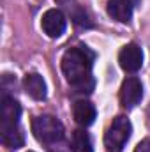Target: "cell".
Masks as SVG:
<instances>
[{"mask_svg": "<svg viewBox=\"0 0 150 152\" xmlns=\"http://www.w3.org/2000/svg\"><path fill=\"white\" fill-rule=\"evenodd\" d=\"M147 117H149V126H150V108H149V115Z\"/></svg>", "mask_w": 150, "mask_h": 152, "instance_id": "cell-15", "label": "cell"}, {"mask_svg": "<svg viewBox=\"0 0 150 152\" xmlns=\"http://www.w3.org/2000/svg\"><path fill=\"white\" fill-rule=\"evenodd\" d=\"M71 149H73V152H94L88 133H85L83 129H76L71 138Z\"/></svg>", "mask_w": 150, "mask_h": 152, "instance_id": "cell-12", "label": "cell"}, {"mask_svg": "<svg viewBox=\"0 0 150 152\" xmlns=\"http://www.w3.org/2000/svg\"><path fill=\"white\" fill-rule=\"evenodd\" d=\"M62 5H66V9L71 12V16H73V20H74L76 23H79V25H87V27H90V23H88V16H87V12L79 7V4L76 2V0H58Z\"/></svg>", "mask_w": 150, "mask_h": 152, "instance_id": "cell-13", "label": "cell"}, {"mask_svg": "<svg viewBox=\"0 0 150 152\" xmlns=\"http://www.w3.org/2000/svg\"><path fill=\"white\" fill-rule=\"evenodd\" d=\"M73 115H74V120L78 126L81 127H88L94 124L95 120V108L90 101H76L74 106H73Z\"/></svg>", "mask_w": 150, "mask_h": 152, "instance_id": "cell-10", "label": "cell"}, {"mask_svg": "<svg viewBox=\"0 0 150 152\" xmlns=\"http://www.w3.org/2000/svg\"><path fill=\"white\" fill-rule=\"evenodd\" d=\"M118 64L125 73H136L143 66V51L138 44L129 42L118 53Z\"/></svg>", "mask_w": 150, "mask_h": 152, "instance_id": "cell-5", "label": "cell"}, {"mask_svg": "<svg viewBox=\"0 0 150 152\" xmlns=\"http://www.w3.org/2000/svg\"><path fill=\"white\" fill-rule=\"evenodd\" d=\"M92 66H94V53L87 46L69 48L62 57V73L76 92H87V94L92 92L94 88Z\"/></svg>", "mask_w": 150, "mask_h": 152, "instance_id": "cell-1", "label": "cell"}, {"mask_svg": "<svg viewBox=\"0 0 150 152\" xmlns=\"http://www.w3.org/2000/svg\"><path fill=\"white\" fill-rule=\"evenodd\" d=\"M143 97V87L141 81L134 76H129L124 80L122 87H120V103L125 108H134Z\"/></svg>", "mask_w": 150, "mask_h": 152, "instance_id": "cell-6", "label": "cell"}, {"mask_svg": "<svg viewBox=\"0 0 150 152\" xmlns=\"http://www.w3.org/2000/svg\"><path fill=\"white\" fill-rule=\"evenodd\" d=\"M106 11L113 20L120 23H129L133 18V2L131 0H108Z\"/></svg>", "mask_w": 150, "mask_h": 152, "instance_id": "cell-8", "label": "cell"}, {"mask_svg": "<svg viewBox=\"0 0 150 152\" xmlns=\"http://www.w3.org/2000/svg\"><path fill=\"white\" fill-rule=\"evenodd\" d=\"M32 133L41 143L51 145L64 138V126L53 115H39L32 120Z\"/></svg>", "mask_w": 150, "mask_h": 152, "instance_id": "cell-2", "label": "cell"}, {"mask_svg": "<svg viewBox=\"0 0 150 152\" xmlns=\"http://www.w3.org/2000/svg\"><path fill=\"white\" fill-rule=\"evenodd\" d=\"M134 152H150V138L143 140V142H140V143L136 145Z\"/></svg>", "mask_w": 150, "mask_h": 152, "instance_id": "cell-14", "label": "cell"}, {"mask_svg": "<svg viewBox=\"0 0 150 152\" xmlns=\"http://www.w3.org/2000/svg\"><path fill=\"white\" fill-rule=\"evenodd\" d=\"M41 27H42V30H44V34H46L48 37L57 39L66 32L67 20H66L64 12H62L60 9H48V11L42 14Z\"/></svg>", "mask_w": 150, "mask_h": 152, "instance_id": "cell-4", "label": "cell"}, {"mask_svg": "<svg viewBox=\"0 0 150 152\" xmlns=\"http://www.w3.org/2000/svg\"><path fill=\"white\" fill-rule=\"evenodd\" d=\"M0 136H2V143L9 149H20L23 147V133L20 129V124L14 126H0Z\"/></svg>", "mask_w": 150, "mask_h": 152, "instance_id": "cell-11", "label": "cell"}, {"mask_svg": "<svg viewBox=\"0 0 150 152\" xmlns=\"http://www.w3.org/2000/svg\"><path fill=\"white\" fill-rule=\"evenodd\" d=\"M20 115H21L20 103L14 97L4 94L2 96V106H0V118H2L0 126H14V124H18Z\"/></svg>", "mask_w": 150, "mask_h": 152, "instance_id": "cell-7", "label": "cell"}, {"mask_svg": "<svg viewBox=\"0 0 150 152\" xmlns=\"http://www.w3.org/2000/svg\"><path fill=\"white\" fill-rule=\"evenodd\" d=\"M23 85H25V92L36 99V101H44L46 99V94H48V88H46V81L44 78L37 73H30V75L25 76L23 80Z\"/></svg>", "mask_w": 150, "mask_h": 152, "instance_id": "cell-9", "label": "cell"}, {"mask_svg": "<svg viewBox=\"0 0 150 152\" xmlns=\"http://www.w3.org/2000/svg\"><path fill=\"white\" fill-rule=\"evenodd\" d=\"M133 133V126L131 120L125 115H118L115 117L111 126L108 127L106 134H104V147L108 152H122L127 140L131 138Z\"/></svg>", "mask_w": 150, "mask_h": 152, "instance_id": "cell-3", "label": "cell"}]
</instances>
